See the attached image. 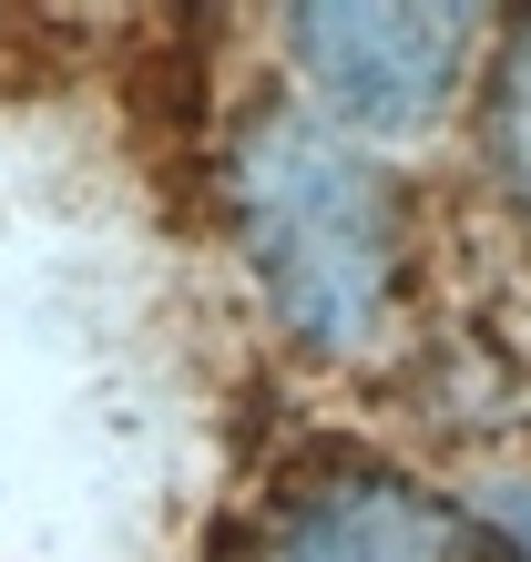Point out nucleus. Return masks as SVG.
Returning a JSON list of instances; mask_svg holds the SVG:
<instances>
[{
	"instance_id": "obj_1",
	"label": "nucleus",
	"mask_w": 531,
	"mask_h": 562,
	"mask_svg": "<svg viewBox=\"0 0 531 562\" xmlns=\"http://www.w3.org/2000/svg\"><path fill=\"white\" fill-rule=\"evenodd\" d=\"M225 225L286 348L369 358L409 296V205L398 175L327 113L266 103L225 144Z\"/></svg>"
},
{
	"instance_id": "obj_2",
	"label": "nucleus",
	"mask_w": 531,
	"mask_h": 562,
	"mask_svg": "<svg viewBox=\"0 0 531 562\" xmlns=\"http://www.w3.org/2000/svg\"><path fill=\"white\" fill-rule=\"evenodd\" d=\"M276 42L338 134H419L481 82L501 31L450 0H327V11H286Z\"/></svg>"
},
{
	"instance_id": "obj_3",
	"label": "nucleus",
	"mask_w": 531,
	"mask_h": 562,
	"mask_svg": "<svg viewBox=\"0 0 531 562\" xmlns=\"http://www.w3.org/2000/svg\"><path fill=\"white\" fill-rule=\"evenodd\" d=\"M225 562H501L481 512L379 471V460H317L276 481Z\"/></svg>"
},
{
	"instance_id": "obj_4",
	"label": "nucleus",
	"mask_w": 531,
	"mask_h": 562,
	"mask_svg": "<svg viewBox=\"0 0 531 562\" xmlns=\"http://www.w3.org/2000/svg\"><path fill=\"white\" fill-rule=\"evenodd\" d=\"M481 154H490V175H501V194L531 215V11L481 61Z\"/></svg>"
},
{
	"instance_id": "obj_5",
	"label": "nucleus",
	"mask_w": 531,
	"mask_h": 562,
	"mask_svg": "<svg viewBox=\"0 0 531 562\" xmlns=\"http://www.w3.org/2000/svg\"><path fill=\"white\" fill-rule=\"evenodd\" d=\"M471 512L490 521V542H501L511 562H531V481H501V491H481Z\"/></svg>"
}]
</instances>
